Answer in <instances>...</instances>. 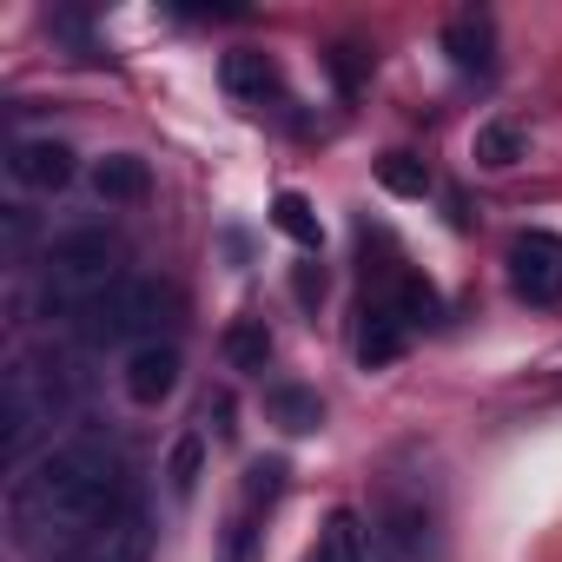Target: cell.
Listing matches in <instances>:
<instances>
[{"label": "cell", "instance_id": "obj_1", "mask_svg": "<svg viewBox=\"0 0 562 562\" xmlns=\"http://www.w3.org/2000/svg\"><path fill=\"white\" fill-rule=\"evenodd\" d=\"M126 496V457L106 437H67L60 450H47L34 470L14 476L8 490V536L21 549H74L80 536H93L106 516H120Z\"/></svg>", "mask_w": 562, "mask_h": 562}, {"label": "cell", "instance_id": "obj_2", "mask_svg": "<svg viewBox=\"0 0 562 562\" xmlns=\"http://www.w3.org/2000/svg\"><path fill=\"white\" fill-rule=\"evenodd\" d=\"M74 411V364L54 351H21L0 371V457L14 470L34 457V443Z\"/></svg>", "mask_w": 562, "mask_h": 562}, {"label": "cell", "instance_id": "obj_3", "mask_svg": "<svg viewBox=\"0 0 562 562\" xmlns=\"http://www.w3.org/2000/svg\"><path fill=\"white\" fill-rule=\"evenodd\" d=\"M113 285H120V265H113L106 232H60L41 258V312L47 318H80Z\"/></svg>", "mask_w": 562, "mask_h": 562}, {"label": "cell", "instance_id": "obj_4", "mask_svg": "<svg viewBox=\"0 0 562 562\" xmlns=\"http://www.w3.org/2000/svg\"><path fill=\"white\" fill-rule=\"evenodd\" d=\"M172 312H179V299L166 285H153V278H120L106 299H93L74 318V331H80V345H153L159 325H172Z\"/></svg>", "mask_w": 562, "mask_h": 562}, {"label": "cell", "instance_id": "obj_5", "mask_svg": "<svg viewBox=\"0 0 562 562\" xmlns=\"http://www.w3.org/2000/svg\"><path fill=\"white\" fill-rule=\"evenodd\" d=\"M371 549L378 562H437V509L424 490H384L371 516Z\"/></svg>", "mask_w": 562, "mask_h": 562}, {"label": "cell", "instance_id": "obj_6", "mask_svg": "<svg viewBox=\"0 0 562 562\" xmlns=\"http://www.w3.org/2000/svg\"><path fill=\"white\" fill-rule=\"evenodd\" d=\"M509 292L536 312L562 305V238L555 232H516L509 238Z\"/></svg>", "mask_w": 562, "mask_h": 562}, {"label": "cell", "instance_id": "obj_7", "mask_svg": "<svg viewBox=\"0 0 562 562\" xmlns=\"http://www.w3.org/2000/svg\"><path fill=\"white\" fill-rule=\"evenodd\" d=\"M153 555V522L139 503H126L120 516H106L93 536H80L60 562H146Z\"/></svg>", "mask_w": 562, "mask_h": 562}, {"label": "cell", "instance_id": "obj_8", "mask_svg": "<svg viewBox=\"0 0 562 562\" xmlns=\"http://www.w3.org/2000/svg\"><path fill=\"white\" fill-rule=\"evenodd\" d=\"M179 371H186V364H179V351H172L166 338H153V345H133V351H126L120 384H126V397H133V404H146V411H153V404H166V397L179 391Z\"/></svg>", "mask_w": 562, "mask_h": 562}, {"label": "cell", "instance_id": "obj_9", "mask_svg": "<svg viewBox=\"0 0 562 562\" xmlns=\"http://www.w3.org/2000/svg\"><path fill=\"white\" fill-rule=\"evenodd\" d=\"M8 179L27 192H60L74 179V146L67 139H14L8 146Z\"/></svg>", "mask_w": 562, "mask_h": 562}, {"label": "cell", "instance_id": "obj_10", "mask_svg": "<svg viewBox=\"0 0 562 562\" xmlns=\"http://www.w3.org/2000/svg\"><path fill=\"white\" fill-rule=\"evenodd\" d=\"M404 345H411V331H404V318L391 312V299L384 305H364V318H358V364L364 371H384V364H397L404 358Z\"/></svg>", "mask_w": 562, "mask_h": 562}, {"label": "cell", "instance_id": "obj_11", "mask_svg": "<svg viewBox=\"0 0 562 562\" xmlns=\"http://www.w3.org/2000/svg\"><path fill=\"white\" fill-rule=\"evenodd\" d=\"M218 80H225L232 100H271V93H278V60L258 54V47H232V54L218 60Z\"/></svg>", "mask_w": 562, "mask_h": 562}, {"label": "cell", "instance_id": "obj_12", "mask_svg": "<svg viewBox=\"0 0 562 562\" xmlns=\"http://www.w3.org/2000/svg\"><path fill=\"white\" fill-rule=\"evenodd\" d=\"M93 192H100L106 205H139V199L153 192V172H146L139 153H106V159L93 166Z\"/></svg>", "mask_w": 562, "mask_h": 562}, {"label": "cell", "instance_id": "obj_13", "mask_svg": "<svg viewBox=\"0 0 562 562\" xmlns=\"http://www.w3.org/2000/svg\"><path fill=\"white\" fill-rule=\"evenodd\" d=\"M305 562H371V529L358 522V509H331L325 516V529H318V549L305 555Z\"/></svg>", "mask_w": 562, "mask_h": 562}, {"label": "cell", "instance_id": "obj_14", "mask_svg": "<svg viewBox=\"0 0 562 562\" xmlns=\"http://www.w3.org/2000/svg\"><path fill=\"white\" fill-rule=\"evenodd\" d=\"M443 54H450L457 74H490V54H496L490 21H483V14H457V21L443 27Z\"/></svg>", "mask_w": 562, "mask_h": 562}, {"label": "cell", "instance_id": "obj_15", "mask_svg": "<svg viewBox=\"0 0 562 562\" xmlns=\"http://www.w3.org/2000/svg\"><path fill=\"white\" fill-rule=\"evenodd\" d=\"M265 411H271L278 430H292V437H305V430L325 424V397L305 391V384H271V391H265Z\"/></svg>", "mask_w": 562, "mask_h": 562}, {"label": "cell", "instance_id": "obj_16", "mask_svg": "<svg viewBox=\"0 0 562 562\" xmlns=\"http://www.w3.org/2000/svg\"><path fill=\"white\" fill-rule=\"evenodd\" d=\"M218 351H225L232 371H265V364H271V331H265V318H232L225 338H218Z\"/></svg>", "mask_w": 562, "mask_h": 562}, {"label": "cell", "instance_id": "obj_17", "mask_svg": "<svg viewBox=\"0 0 562 562\" xmlns=\"http://www.w3.org/2000/svg\"><path fill=\"white\" fill-rule=\"evenodd\" d=\"M271 225L285 232L299 251H318V245H325V225H318V212H312L305 192H278V199H271Z\"/></svg>", "mask_w": 562, "mask_h": 562}, {"label": "cell", "instance_id": "obj_18", "mask_svg": "<svg viewBox=\"0 0 562 562\" xmlns=\"http://www.w3.org/2000/svg\"><path fill=\"white\" fill-rule=\"evenodd\" d=\"M516 159H529V133H522L516 120H490V126H476V166L509 172Z\"/></svg>", "mask_w": 562, "mask_h": 562}, {"label": "cell", "instance_id": "obj_19", "mask_svg": "<svg viewBox=\"0 0 562 562\" xmlns=\"http://www.w3.org/2000/svg\"><path fill=\"white\" fill-rule=\"evenodd\" d=\"M391 312L404 318V331H430L443 318V299L424 285V278H397V292H391Z\"/></svg>", "mask_w": 562, "mask_h": 562}, {"label": "cell", "instance_id": "obj_20", "mask_svg": "<svg viewBox=\"0 0 562 562\" xmlns=\"http://www.w3.org/2000/svg\"><path fill=\"white\" fill-rule=\"evenodd\" d=\"M378 186L397 192V199H424V192H430V166H424L417 153H384V159H378Z\"/></svg>", "mask_w": 562, "mask_h": 562}, {"label": "cell", "instance_id": "obj_21", "mask_svg": "<svg viewBox=\"0 0 562 562\" xmlns=\"http://www.w3.org/2000/svg\"><path fill=\"white\" fill-rule=\"evenodd\" d=\"M285 457H251L245 463V509H265V503H278L285 496Z\"/></svg>", "mask_w": 562, "mask_h": 562}, {"label": "cell", "instance_id": "obj_22", "mask_svg": "<svg viewBox=\"0 0 562 562\" xmlns=\"http://www.w3.org/2000/svg\"><path fill=\"white\" fill-rule=\"evenodd\" d=\"M199 470H205V437L186 430V437L172 443V457H166V483H172V496H192V490H199Z\"/></svg>", "mask_w": 562, "mask_h": 562}, {"label": "cell", "instance_id": "obj_23", "mask_svg": "<svg viewBox=\"0 0 562 562\" xmlns=\"http://www.w3.org/2000/svg\"><path fill=\"white\" fill-rule=\"evenodd\" d=\"M299 299H305V305H318V299H325V271H312V265L299 271Z\"/></svg>", "mask_w": 562, "mask_h": 562}]
</instances>
